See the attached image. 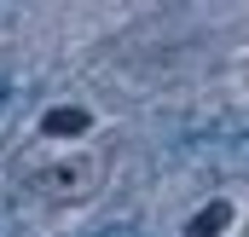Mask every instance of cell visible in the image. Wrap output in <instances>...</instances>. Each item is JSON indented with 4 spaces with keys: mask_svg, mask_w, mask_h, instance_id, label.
<instances>
[{
    "mask_svg": "<svg viewBox=\"0 0 249 237\" xmlns=\"http://www.w3.org/2000/svg\"><path fill=\"white\" fill-rule=\"evenodd\" d=\"M116 174V145L99 139V133H81V139H29L18 156H12V185L47 208V214H75V208H93Z\"/></svg>",
    "mask_w": 249,
    "mask_h": 237,
    "instance_id": "cell-1",
    "label": "cell"
}]
</instances>
